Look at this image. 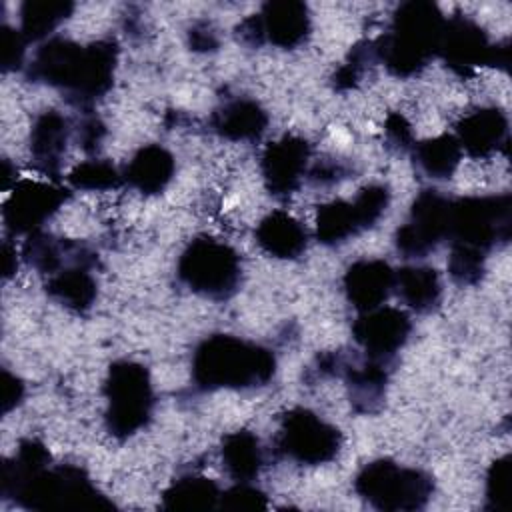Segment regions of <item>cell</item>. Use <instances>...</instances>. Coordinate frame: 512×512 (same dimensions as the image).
<instances>
[{
	"label": "cell",
	"instance_id": "74e56055",
	"mask_svg": "<svg viewBox=\"0 0 512 512\" xmlns=\"http://www.w3.org/2000/svg\"><path fill=\"white\" fill-rule=\"evenodd\" d=\"M78 128H80L78 130V140H80L82 148L84 150H94L98 146L102 134H104V126L96 118L90 116V118H84Z\"/></svg>",
	"mask_w": 512,
	"mask_h": 512
},
{
	"label": "cell",
	"instance_id": "f35d334b",
	"mask_svg": "<svg viewBox=\"0 0 512 512\" xmlns=\"http://www.w3.org/2000/svg\"><path fill=\"white\" fill-rule=\"evenodd\" d=\"M190 46L194 50H214L218 46L216 32L210 26H194L190 30Z\"/></svg>",
	"mask_w": 512,
	"mask_h": 512
},
{
	"label": "cell",
	"instance_id": "d6986e66",
	"mask_svg": "<svg viewBox=\"0 0 512 512\" xmlns=\"http://www.w3.org/2000/svg\"><path fill=\"white\" fill-rule=\"evenodd\" d=\"M22 258L48 276L70 264H94V254L84 244L54 238L40 230L28 234L22 246Z\"/></svg>",
	"mask_w": 512,
	"mask_h": 512
},
{
	"label": "cell",
	"instance_id": "f546056e",
	"mask_svg": "<svg viewBox=\"0 0 512 512\" xmlns=\"http://www.w3.org/2000/svg\"><path fill=\"white\" fill-rule=\"evenodd\" d=\"M74 10L72 2L28 0L20 6V32L26 42H36L52 34Z\"/></svg>",
	"mask_w": 512,
	"mask_h": 512
},
{
	"label": "cell",
	"instance_id": "4dcf8cb0",
	"mask_svg": "<svg viewBox=\"0 0 512 512\" xmlns=\"http://www.w3.org/2000/svg\"><path fill=\"white\" fill-rule=\"evenodd\" d=\"M124 182L122 174L106 160H86L68 174V184L76 190H110Z\"/></svg>",
	"mask_w": 512,
	"mask_h": 512
},
{
	"label": "cell",
	"instance_id": "5b68a950",
	"mask_svg": "<svg viewBox=\"0 0 512 512\" xmlns=\"http://www.w3.org/2000/svg\"><path fill=\"white\" fill-rule=\"evenodd\" d=\"M510 214L512 202L508 194L454 198L446 240H450V248L488 256L498 242L508 240L512 226Z\"/></svg>",
	"mask_w": 512,
	"mask_h": 512
},
{
	"label": "cell",
	"instance_id": "30bf717a",
	"mask_svg": "<svg viewBox=\"0 0 512 512\" xmlns=\"http://www.w3.org/2000/svg\"><path fill=\"white\" fill-rule=\"evenodd\" d=\"M390 204V190L384 184L364 186L352 200H332L318 208L316 238L336 246L374 226Z\"/></svg>",
	"mask_w": 512,
	"mask_h": 512
},
{
	"label": "cell",
	"instance_id": "ab89813d",
	"mask_svg": "<svg viewBox=\"0 0 512 512\" xmlns=\"http://www.w3.org/2000/svg\"><path fill=\"white\" fill-rule=\"evenodd\" d=\"M14 256H16V252H14L8 244H4V276H6V278H8L12 272H16V266H12V260H16Z\"/></svg>",
	"mask_w": 512,
	"mask_h": 512
},
{
	"label": "cell",
	"instance_id": "52a82bcc",
	"mask_svg": "<svg viewBox=\"0 0 512 512\" xmlns=\"http://www.w3.org/2000/svg\"><path fill=\"white\" fill-rule=\"evenodd\" d=\"M178 278L192 292L212 298H230L242 278V262L238 252L226 242L210 236L194 238L178 258Z\"/></svg>",
	"mask_w": 512,
	"mask_h": 512
},
{
	"label": "cell",
	"instance_id": "e0dca14e",
	"mask_svg": "<svg viewBox=\"0 0 512 512\" xmlns=\"http://www.w3.org/2000/svg\"><path fill=\"white\" fill-rule=\"evenodd\" d=\"M344 292L358 312L378 308L394 292V270L378 258L358 260L344 274Z\"/></svg>",
	"mask_w": 512,
	"mask_h": 512
},
{
	"label": "cell",
	"instance_id": "ba28073f",
	"mask_svg": "<svg viewBox=\"0 0 512 512\" xmlns=\"http://www.w3.org/2000/svg\"><path fill=\"white\" fill-rule=\"evenodd\" d=\"M354 490L374 508L398 512L422 508L432 496L434 482L424 470L382 458L366 464L358 472Z\"/></svg>",
	"mask_w": 512,
	"mask_h": 512
},
{
	"label": "cell",
	"instance_id": "3957f363",
	"mask_svg": "<svg viewBox=\"0 0 512 512\" xmlns=\"http://www.w3.org/2000/svg\"><path fill=\"white\" fill-rule=\"evenodd\" d=\"M276 372L274 354L250 340L212 334L192 354V380L200 390H244L270 382Z\"/></svg>",
	"mask_w": 512,
	"mask_h": 512
},
{
	"label": "cell",
	"instance_id": "277c9868",
	"mask_svg": "<svg viewBox=\"0 0 512 512\" xmlns=\"http://www.w3.org/2000/svg\"><path fill=\"white\" fill-rule=\"evenodd\" d=\"M446 18L434 2L410 0L396 8L390 30L374 40L376 60L390 74L408 78L418 74L434 56Z\"/></svg>",
	"mask_w": 512,
	"mask_h": 512
},
{
	"label": "cell",
	"instance_id": "8d00e7d4",
	"mask_svg": "<svg viewBox=\"0 0 512 512\" xmlns=\"http://www.w3.org/2000/svg\"><path fill=\"white\" fill-rule=\"evenodd\" d=\"M24 394V384L12 376L8 370L2 372V410L4 414L10 412L22 398Z\"/></svg>",
	"mask_w": 512,
	"mask_h": 512
},
{
	"label": "cell",
	"instance_id": "d590c367",
	"mask_svg": "<svg viewBox=\"0 0 512 512\" xmlns=\"http://www.w3.org/2000/svg\"><path fill=\"white\" fill-rule=\"evenodd\" d=\"M384 132H386V138L390 140V144H394L396 148H408L412 144V128H410L408 120L398 112L390 114L386 118Z\"/></svg>",
	"mask_w": 512,
	"mask_h": 512
},
{
	"label": "cell",
	"instance_id": "83f0119b",
	"mask_svg": "<svg viewBox=\"0 0 512 512\" xmlns=\"http://www.w3.org/2000/svg\"><path fill=\"white\" fill-rule=\"evenodd\" d=\"M346 384L350 390V402L358 412H374L384 400L386 370L382 362L366 358L358 366H346Z\"/></svg>",
	"mask_w": 512,
	"mask_h": 512
},
{
	"label": "cell",
	"instance_id": "7402d4cb",
	"mask_svg": "<svg viewBox=\"0 0 512 512\" xmlns=\"http://www.w3.org/2000/svg\"><path fill=\"white\" fill-rule=\"evenodd\" d=\"M256 242L266 254L292 260L306 250L308 232L292 214L274 210L260 220L256 228Z\"/></svg>",
	"mask_w": 512,
	"mask_h": 512
},
{
	"label": "cell",
	"instance_id": "9a60e30c",
	"mask_svg": "<svg viewBox=\"0 0 512 512\" xmlns=\"http://www.w3.org/2000/svg\"><path fill=\"white\" fill-rule=\"evenodd\" d=\"M410 330L412 324L404 310L382 304L360 312L352 326V336L366 352V358L384 364L406 344Z\"/></svg>",
	"mask_w": 512,
	"mask_h": 512
},
{
	"label": "cell",
	"instance_id": "7a4b0ae2",
	"mask_svg": "<svg viewBox=\"0 0 512 512\" xmlns=\"http://www.w3.org/2000/svg\"><path fill=\"white\" fill-rule=\"evenodd\" d=\"M118 48L110 40L78 44L68 38H50L34 54L28 76L58 88L72 104H92L114 82Z\"/></svg>",
	"mask_w": 512,
	"mask_h": 512
},
{
	"label": "cell",
	"instance_id": "9c48e42d",
	"mask_svg": "<svg viewBox=\"0 0 512 512\" xmlns=\"http://www.w3.org/2000/svg\"><path fill=\"white\" fill-rule=\"evenodd\" d=\"M342 434L308 408H292L282 416L276 448L290 460L306 466L326 464L336 458Z\"/></svg>",
	"mask_w": 512,
	"mask_h": 512
},
{
	"label": "cell",
	"instance_id": "ac0fdd59",
	"mask_svg": "<svg viewBox=\"0 0 512 512\" xmlns=\"http://www.w3.org/2000/svg\"><path fill=\"white\" fill-rule=\"evenodd\" d=\"M456 140L472 158H488L508 140V120L498 108H476L456 126Z\"/></svg>",
	"mask_w": 512,
	"mask_h": 512
},
{
	"label": "cell",
	"instance_id": "d4e9b609",
	"mask_svg": "<svg viewBox=\"0 0 512 512\" xmlns=\"http://www.w3.org/2000/svg\"><path fill=\"white\" fill-rule=\"evenodd\" d=\"M48 294L70 310L84 312L96 300V280L90 274V264H70L48 276Z\"/></svg>",
	"mask_w": 512,
	"mask_h": 512
},
{
	"label": "cell",
	"instance_id": "1f68e13d",
	"mask_svg": "<svg viewBox=\"0 0 512 512\" xmlns=\"http://www.w3.org/2000/svg\"><path fill=\"white\" fill-rule=\"evenodd\" d=\"M484 254L472 252V250H462V248H450L448 256V272L458 284H476L486 266Z\"/></svg>",
	"mask_w": 512,
	"mask_h": 512
},
{
	"label": "cell",
	"instance_id": "836d02e7",
	"mask_svg": "<svg viewBox=\"0 0 512 512\" xmlns=\"http://www.w3.org/2000/svg\"><path fill=\"white\" fill-rule=\"evenodd\" d=\"M220 506L230 510H262L268 506V502L262 490L250 486V482H238L220 494Z\"/></svg>",
	"mask_w": 512,
	"mask_h": 512
},
{
	"label": "cell",
	"instance_id": "4fadbf2b",
	"mask_svg": "<svg viewBox=\"0 0 512 512\" xmlns=\"http://www.w3.org/2000/svg\"><path fill=\"white\" fill-rule=\"evenodd\" d=\"M452 198L438 190H422L410 208L408 220L396 230V248L406 258H424L448 238Z\"/></svg>",
	"mask_w": 512,
	"mask_h": 512
},
{
	"label": "cell",
	"instance_id": "2e32d148",
	"mask_svg": "<svg viewBox=\"0 0 512 512\" xmlns=\"http://www.w3.org/2000/svg\"><path fill=\"white\" fill-rule=\"evenodd\" d=\"M310 144L300 136H282L266 146L260 162L264 186L272 196L292 194L308 168Z\"/></svg>",
	"mask_w": 512,
	"mask_h": 512
},
{
	"label": "cell",
	"instance_id": "8fae6325",
	"mask_svg": "<svg viewBox=\"0 0 512 512\" xmlns=\"http://www.w3.org/2000/svg\"><path fill=\"white\" fill-rule=\"evenodd\" d=\"M236 32L238 40L248 46L272 44L292 50L310 34V12L308 6L298 0L266 2L258 14L242 20Z\"/></svg>",
	"mask_w": 512,
	"mask_h": 512
},
{
	"label": "cell",
	"instance_id": "4316f807",
	"mask_svg": "<svg viewBox=\"0 0 512 512\" xmlns=\"http://www.w3.org/2000/svg\"><path fill=\"white\" fill-rule=\"evenodd\" d=\"M462 158V148L454 134H440L414 144V164L434 180L450 178Z\"/></svg>",
	"mask_w": 512,
	"mask_h": 512
},
{
	"label": "cell",
	"instance_id": "f1b7e54d",
	"mask_svg": "<svg viewBox=\"0 0 512 512\" xmlns=\"http://www.w3.org/2000/svg\"><path fill=\"white\" fill-rule=\"evenodd\" d=\"M220 490L214 480L188 474L174 480L162 494V506L168 510H206L220 502Z\"/></svg>",
	"mask_w": 512,
	"mask_h": 512
},
{
	"label": "cell",
	"instance_id": "ffe728a7",
	"mask_svg": "<svg viewBox=\"0 0 512 512\" xmlns=\"http://www.w3.org/2000/svg\"><path fill=\"white\" fill-rule=\"evenodd\" d=\"M70 138V120L58 110L42 112L30 130V154L44 174H58Z\"/></svg>",
	"mask_w": 512,
	"mask_h": 512
},
{
	"label": "cell",
	"instance_id": "cb8c5ba5",
	"mask_svg": "<svg viewBox=\"0 0 512 512\" xmlns=\"http://www.w3.org/2000/svg\"><path fill=\"white\" fill-rule=\"evenodd\" d=\"M394 292L414 312H430L442 298V282L430 266H404L394 272Z\"/></svg>",
	"mask_w": 512,
	"mask_h": 512
},
{
	"label": "cell",
	"instance_id": "d6a6232c",
	"mask_svg": "<svg viewBox=\"0 0 512 512\" xmlns=\"http://www.w3.org/2000/svg\"><path fill=\"white\" fill-rule=\"evenodd\" d=\"M510 494V456L494 460L486 474V500L490 508H504Z\"/></svg>",
	"mask_w": 512,
	"mask_h": 512
},
{
	"label": "cell",
	"instance_id": "8992f818",
	"mask_svg": "<svg viewBox=\"0 0 512 512\" xmlns=\"http://www.w3.org/2000/svg\"><path fill=\"white\" fill-rule=\"evenodd\" d=\"M106 428L124 440L144 428L152 416L154 390L148 370L132 360L110 364L104 380Z\"/></svg>",
	"mask_w": 512,
	"mask_h": 512
},
{
	"label": "cell",
	"instance_id": "7c38bea8",
	"mask_svg": "<svg viewBox=\"0 0 512 512\" xmlns=\"http://www.w3.org/2000/svg\"><path fill=\"white\" fill-rule=\"evenodd\" d=\"M438 56L458 74H470L478 66L508 64V44L490 42L488 34L468 16H452L444 22Z\"/></svg>",
	"mask_w": 512,
	"mask_h": 512
},
{
	"label": "cell",
	"instance_id": "6da1fadb",
	"mask_svg": "<svg viewBox=\"0 0 512 512\" xmlns=\"http://www.w3.org/2000/svg\"><path fill=\"white\" fill-rule=\"evenodd\" d=\"M2 494L34 510L110 508L86 472L72 464L50 466V452L38 440L20 442L2 466Z\"/></svg>",
	"mask_w": 512,
	"mask_h": 512
},
{
	"label": "cell",
	"instance_id": "5bb4252c",
	"mask_svg": "<svg viewBox=\"0 0 512 512\" xmlns=\"http://www.w3.org/2000/svg\"><path fill=\"white\" fill-rule=\"evenodd\" d=\"M66 200V190L50 182L22 180L8 194L2 210V220L12 234H32L50 220Z\"/></svg>",
	"mask_w": 512,
	"mask_h": 512
},
{
	"label": "cell",
	"instance_id": "484cf974",
	"mask_svg": "<svg viewBox=\"0 0 512 512\" xmlns=\"http://www.w3.org/2000/svg\"><path fill=\"white\" fill-rule=\"evenodd\" d=\"M220 452L226 472L236 482L254 480L264 466V450L260 440L248 430H238L224 436Z\"/></svg>",
	"mask_w": 512,
	"mask_h": 512
},
{
	"label": "cell",
	"instance_id": "e575fe53",
	"mask_svg": "<svg viewBox=\"0 0 512 512\" xmlns=\"http://www.w3.org/2000/svg\"><path fill=\"white\" fill-rule=\"evenodd\" d=\"M0 46H2V68H4V72L20 68L22 60H24V52H26V38L22 36V32L14 30L10 26H4Z\"/></svg>",
	"mask_w": 512,
	"mask_h": 512
},
{
	"label": "cell",
	"instance_id": "603a6c76",
	"mask_svg": "<svg viewBox=\"0 0 512 512\" xmlns=\"http://www.w3.org/2000/svg\"><path fill=\"white\" fill-rule=\"evenodd\" d=\"M210 124L214 132L222 138L244 142L258 140L264 134L268 126V116L256 100L234 98L214 110Z\"/></svg>",
	"mask_w": 512,
	"mask_h": 512
},
{
	"label": "cell",
	"instance_id": "44dd1931",
	"mask_svg": "<svg viewBox=\"0 0 512 512\" xmlns=\"http://www.w3.org/2000/svg\"><path fill=\"white\" fill-rule=\"evenodd\" d=\"M174 170V156L160 144H148L132 156L122 178L130 188L142 194H158L170 184Z\"/></svg>",
	"mask_w": 512,
	"mask_h": 512
}]
</instances>
